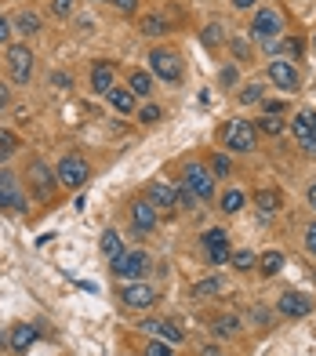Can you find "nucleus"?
Masks as SVG:
<instances>
[{"label":"nucleus","instance_id":"nucleus-1","mask_svg":"<svg viewBox=\"0 0 316 356\" xmlns=\"http://www.w3.org/2000/svg\"><path fill=\"white\" fill-rule=\"evenodd\" d=\"M182 186H185L189 193H193L197 200H208L211 193H215V178H211V171H208V168L193 160V164H185V171H182Z\"/></svg>","mask_w":316,"mask_h":356},{"label":"nucleus","instance_id":"nucleus-2","mask_svg":"<svg viewBox=\"0 0 316 356\" xmlns=\"http://www.w3.org/2000/svg\"><path fill=\"white\" fill-rule=\"evenodd\" d=\"M283 33V22H280V15L273 11V8H262L258 15H255V22H251V37H255L258 44H276V37Z\"/></svg>","mask_w":316,"mask_h":356},{"label":"nucleus","instance_id":"nucleus-3","mask_svg":"<svg viewBox=\"0 0 316 356\" xmlns=\"http://www.w3.org/2000/svg\"><path fill=\"white\" fill-rule=\"evenodd\" d=\"M149 66H153V73L160 80H167V84L182 80V62H178L175 51H167V47H156V51L149 55Z\"/></svg>","mask_w":316,"mask_h":356},{"label":"nucleus","instance_id":"nucleus-4","mask_svg":"<svg viewBox=\"0 0 316 356\" xmlns=\"http://www.w3.org/2000/svg\"><path fill=\"white\" fill-rule=\"evenodd\" d=\"M8 70H11V80H15V84H26L29 73H33V51H29L26 44L8 47Z\"/></svg>","mask_w":316,"mask_h":356},{"label":"nucleus","instance_id":"nucleus-5","mask_svg":"<svg viewBox=\"0 0 316 356\" xmlns=\"http://www.w3.org/2000/svg\"><path fill=\"white\" fill-rule=\"evenodd\" d=\"M146 269H149V254L146 251H131V254H120L117 262H113V273L124 280H142L146 277Z\"/></svg>","mask_w":316,"mask_h":356},{"label":"nucleus","instance_id":"nucleus-6","mask_svg":"<svg viewBox=\"0 0 316 356\" xmlns=\"http://www.w3.org/2000/svg\"><path fill=\"white\" fill-rule=\"evenodd\" d=\"M226 145H229V149H240V153L255 149V124H251V120H229Z\"/></svg>","mask_w":316,"mask_h":356},{"label":"nucleus","instance_id":"nucleus-7","mask_svg":"<svg viewBox=\"0 0 316 356\" xmlns=\"http://www.w3.org/2000/svg\"><path fill=\"white\" fill-rule=\"evenodd\" d=\"M58 182L69 186V189H81L88 182V164L81 156H62L58 160Z\"/></svg>","mask_w":316,"mask_h":356},{"label":"nucleus","instance_id":"nucleus-8","mask_svg":"<svg viewBox=\"0 0 316 356\" xmlns=\"http://www.w3.org/2000/svg\"><path fill=\"white\" fill-rule=\"evenodd\" d=\"M0 207H8V211H26V197L19 189V178L11 171H0Z\"/></svg>","mask_w":316,"mask_h":356},{"label":"nucleus","instance_id":"nucleus-9","mask_svg":"<svg viewBox=\"0 0 316 356\" xmlns=\"http://www.w3.org/2000/svg\"><path fill=\"white\" fill-rule=\"evenodd\" d=\"M120 298H124V305H128V309H149V305L156 302L153 287H146L142 280H135V284L124 287V291H120Z\"/></svg>","mask_w":316,"mask_h":356},{"label":"nucleus","instance_id":"nucleus-10","mask_svg":"<svg viewBox=\"0 0 316 356\" xmlns=\"http://www.w3.org/2000/svg\"><path fill=\"white\" fill-rule=\"evenodd\" d=\"M269 80H273V84L280 88V91H298V73H294V66H291V62H269Z\"/></svg>","mask_w":316,"mask_h":356},{"label":"nucleus","instance_id":"nucleus-11","mask_svg":"<svg viewBox=\"0 0 316 356\" xmlns=\"http://www.w3.org/2000/svg\"><path fill=\"white\" fill-rule=\"evenodd\" d=\"M203 244H208V254H211L215 266H226L229 262V236H226V229H208Z\"/></svg>","mask_w":316,"mask_h":356},{"label":"nucleus","instance_id":"nucleus-12","mask_svg":"<svg viewBox=\"0 0 316 356\" xmlns=\"http://www.w3.org/2000/svg\"><path fill=\"white\" fill-rule=\"evenodd\" d=\"M276 309H280L283 316H309V313H313V298H309V295H298V291H288V295L280 298Z\"/></svg>","mask_w":316,"mask_h":356},{"label":"nucleus","instance_id":"nucleus-13","mask_svg":"<svg viewBox=\"0 0 316 356\" xmlns=\"http://www.w3.org/2000/svg\"><path fill=\"white\" fill-rule=\"evenodd\" d=\"M149 204L171 211V207H178V189H175V186H164V182H153V186H149Z\"/></svg>","mask_w":316,"mask_h":356},{"label":"nucleus","instance_id":"nucleus-14","mask_svg":"<svg viewBox=\"0 0 316 356\" xmlns=\"http://www.w3.org/2000/svg\"><path fill=\"white\" fill-rule=\"evenodd\" d=\"M91 88L99 91V95H109L117 84H113V62H94V70H91Z\"/></svg>","mask_w":316,"mask_h":356},{"label":"nucleus","instance_id":"nucleus-15","mask_svg":"<svg viewBox=\"0 0 316 356\" xmlns=\"http://www.w3.org/2000/svg\"><path fill=\"white\" fill-rule=\"evenodd\" d=\"M142 327H146L149 334H156V338H164V342H171V346L182 342V327H175V323H167V320H146Z\"/></svg>","mask_w":316,"mask_h":356},{"label":"nucleus","instance_id":"nucleus-16","mask_svg":"<svg viewBox=\"0 0 316 356\" xmlns=\"http://www.w3.org/2000/svg\"><path fill=\"white\" fill-rule=\"evenodd\" d=\"M291 131H294V138L302 142V149H306V142L313 138V131H316V113H309V109H302L298 117L291 120Z\"/></svg>","mask_w":316,"mask_h":356},{"label":"nucleus","instance_id":"nucleus-17","mask_svg":"<svg viewBox=\"0 0 316 356\" xmlns=\"http://www.w3.org/2000/svg\"><path fill=\"white\" fill-rule=\"evenodd\" d=\"M131 222L138 225L142 233H149L153 225H156V207H153L149 200H138V204L131 207Z\"/></svg>","mask_w":316,"mask_h":356},{"label":"nucleus","instance_id":"nucleus-18","mask_svg":"<svg viewBox=\"0 0 316 356\" xmlns=\"http://www.w3.org/2000/svg\"><path fill=\"white\" fill-rule=\"evenodd\" d=\"M33 342H37V327H33V323H19V327L11 331V353H26Z\"/></svg>","mask_w":316,"mask_h":356},{"label":"nucleus","instance_id":"nucleus-19","mask_svg":"<svg viewBox=\"0 0 316 356\" xmlns=\"http://www.w3.org/2000/svg\"><path fill=\"white\" fill-rule=\"evenodd\" d=\"M106 99H109V106H113L117 113H131V109H135V95H131V88H128V91H124V88H113V91L106 95Z\"/></svg>","mask_w":316,"mask_h":356},{"label":"nucleus","instance_id":"nucleus-20","mask_svg":"<svg viewBox=\"0 0 316 356\" xmlns=\"http://www.w3.org/2000/svg\"><path fill=\"white\" fill-rule=\"evenodd\" d=\"M255 204L262 207L265 215H273V211H280V193L276 189H258L255 193Z\"/></svg>","mask_w":316,"mask_h":356},{"label":"nucleus","instance_id":"nucleus-21","mask_svg":"<svg viewBox=\"0 0 316 356\" xmlns=\"http://www.w3.org/2000/svg\"><path fill=\"white\" fill-rule=\"evenodd\" d=\"M102 254H106V258H113V262H117V258L124 254L120 233H113V229H109V233H102Z\"/></svg>","mask_w":316,"mask_h":356},{"label":"nucleus","instance_id":"nucleus-22","mask_svg":"<svg viewBox=\"0 0 316 356\" xmlns=\"http://www.w3.org/2000/svg\"><path fill=\"white\" fill-rule=\"evenodd\" d=\"M258 127L265 135H283V131H288V124L280 120V113H265V117L258 120Z\"/></svg>","mask_w":316,"mask_h":356},{"label":"nucleus","instance_id":"nucleus-23","mask_svg":"<svg viewBox=\"0 0 316 356\" xmlns=\"http://www.w3.org/2000/svg\"><path fill=\"white\" fill-rule=\"evenodd\" d=\"M240 207H244V193H240V189H226V193H222V211H226V215H236Z\"/></svg>","mask_w":316,"mask_h":356},{"label":"nucleus","instance_id":"nucleus-24","mask_svg":"<svg viewBox=\"0 0 316 356\" xmlns=\"http://www.w3.org/2000/svg\"><path fill=\"white\" fill-rule=\"evenodd\" d=\"M262 273H265V277H276V273L283 269V254L280 251H269V254H262Z\"/></svg>","mask_w":316,"mask_h":356},{"label":"nucleus","instance_id":"nucleus-25","mask_svg":"<svg viewBox=\"0 0 316 356\" xmlns=\"http://www.w3.org/2000/svg\"><path fill=\"white\" fill-rule=\"evenodd\" d=\"M15 26H19V33H37V29H40V15L37 11H22L19 19H15Z\"/></svg>","mask_w":316,"mask_h":356},{"label":"nucleus","instance_id":"nucleus-26","mask_svg":"<svg viewBox=\"0 0 316 356\" xmlns=\"http://www.w3.org/2000/svg\"><path fill=\"white\" fill-rule=\"evenodd\" d=\"M149 91H153V76L142 73V70H135V73H131V95H149Z\"/></svg>","mask_w":316,"mask_h":356},{"label":"nucleus","instance_id":"nucleus-27","mask_svg":"<svg viewBox=\"0 0 316 356\" xmlns=\"http://www.w3.org/2000/svg\"><path fill=\"white\" fill-rule=\"evenodd\" d=\"M142 33L160 37V33H167V22L160 19V15H146V19H142Z\"/></svg>","mask_w":316,"mask_h":356},{"label":"nucleus","instance_id":"nucleus-28","mask_svg":"<svg viewBox=\"0 0 316 356\" xmlns=\"http://www.w3.org/2000/svg\"><path fill=\"white\" fill-rule=\"evenodd\" d=\"M15 149H19L15 135H11V131H0V164H4V160H11V156H15Z\"/></svg>","mask_w":316,"mask_h":356},{"label":"nucleus","instance_id":"nucleus-29","mask_svg":"<svg viewBox=\"0 0 316 356\" xmlns=\"http://www.w3.org/2000/svg\"><path fill=\"white\" fill-rule=\"evenodd\" d=\"M146 356H171V342H164V338H153V342H146V349H142Z\"/></svg>","mask_w":316,"mask_h":356},{"label":"nucleus","instance_id":"nucleus-30","mask_svg":"<svg viewBox=\"0 0 316 356\" xmlns=\"http://www.w3.org/2000/svg\"><path fill=\"white\" fill-rule=\"evenodd\" d=\"M236 327H240V323H236V316H218L215 320V334H236Z\"/></svg>","mask_w":316,"mask_h":356},{"label":"nucleus","instance_id":"nucleus-31","mask_svg":"<svg viewBox=\"0 0 316 356\" xmlns=\"http://www.w3.org/2000/svg\"><path fill=\"white\" fill-rule=\"evenodd\" d=\"M215 291H222V280H215V277H211V280H200V284L193 287V295H197V298H200V295L208 298V295H215Z\"/></svg>","mask_w":316,"mask_h":356},{"label":"nucleus","instance_id":"nucleus-32","mask_svg":"<svg viewBox=\"0 0 316 356\" xmlns=\"http://www.w3.org/2000/svg\"><path fill=\"white\" fill-rule=\"evenodd\" d=\"M240 102H244V106H255V102H262V84H247V88L240 91Z\"/></svg>","mask_w":316,"mask_h":356},{"label":"nucleus","instance_id":"nucleus-33","mask_svg":"<svg viewBox=\"0 0 316 356\" xmlns=\"http://www.w3.org/2000/svg\"><path fill=\"white\" fill-rule=\"evenodd\" d=\"M269 51H280V55H298V51H302V44H298V40H283V44H269Z\"/></svg>","mask_w":316,"mask_h":356},{"label":"nucleus","instance_id":"nucleus-34","mask_svg":"<svg viewBox=\"0 0 316 356\" xmlns=\"http://www.w3.org/2000/svg\"><path fill=\"white\" fill-rule=\"evenodd\" d=\"M233 266L240 269V273H247V269H255V254H251V251H240V254H233Z\"/></svg>","mask_w":316,"mask_h":356},{"label":"nucleus","instance_id":"nucleus-35","mask_svg":"<svg viewBox=\"0 0 316 356\" xmlns=\"http://www.w3.org/2000/svg\"><path fill=\"white\" fill-rule=\"evenodd\" d=\"M211 168H215L218 178H226V175H229V156H215V164H211Z\"/></svg>","mask_w":316,"mask_h":356},{"label":"nucleus","instance_id":"nucleus-36","mask_svg":"<svg viewBox=\"0 0 316 356\" xmlns=\"http://www.w3.org/2000/svg\"><path fill=\"white\" fill-rule=\"evenodd\" d=\"M178 207H197V197H193V193H189L185 186L178 189Z\"/></svg>","mask_w":316,"mask_h":356},{"label":"nucleus","instance_id":"nucleus-37","mask_svg":"<svg viewBox=\"0 0 316 356\" xmlns=\"http://www.w3.org/2000/svg\"><path fill=\"white\" fill-rule=\"evenodd\" d=\"M142 120L156 124V120H160V106H146V109H142Z\"/></svg>","mask_w":316,"mask_h":356},{"label":"nucleus","instance_id":"nucleus-38","mask_svg":"<svg viewBox=\"0 0 316 356\" xmlns=\"http://www.w3.org/2000/svg\"><path fill=\"white\" fill-rule=\"evenodd\" d=\"M306 248H309V254H316V222L306 229Z\"/></svg>","mask_w":316,"mask_h":356},{"label":"nucleus","instance_id":"nucleus-39","mask_svg":"<svg viewBox=\"0 0 316 356\" xmlns=\"http://www.w3.org/2000/svg\"><path fill=\"white\" fill-rule=\"evenodd\" d=\"M8 40H11V22L0 15V44H8Z\"/></svg>","mask_w":316,"mask_h":356},{"label":"nucleus","instance_id":"nucleus-40","mask_svg":"<svg viewBox=\"0 0 316 356\" xmlns=\"http://www.w3.org/2000/svg\"><path fill=\"white\" fill-rule=\"evenodd\" d=\"M33 175H37V189H40V197H47V182H44V168L37 164V168H33Z\"/></svg>","mask_w":316,"mask_h":356},{"label":"nucleus","instance_id":"nucleus-41","mask_svg":"<svg viewBox=\"0 0 316 356\" xmlns=\"http://www.w3.org/2000/svg\"><path fill=\"white\" fill-rule=\"evenodd\" d=\"M55 15H69V8H73V0H55Z\"/></svg>","mask_w":316,"mask_h":356},{"label":"nucleus","instance_id":"nucleus-42","mask_svg":"<svg viewBox=\"0 0 316 356\" xmlns=\"http://www.w3.org/2000/svg\"><path fill=\"white\" fill-rule=\"evenodd\" d=\"M218 33H222V29H218V26H211V29H208V33H203V40H208V44L215 47V44H218Z\"/></svg>","mask_w":316,"mask_h":356},{"label":"nucleus","instance_id":"nucleus-43","mask_svg":"<svg viewBox=\"0 0 316 356\" xmlns=\"http://www.w3.org/2000/svg\"><path fill=\"white\" fill-rule=\"evenodd\" d=\"M113 4H117L120 11H128V15H131V11H135V4H138V0H113Z\"/></svg>","mask_w":316,"mask_h":356},{"label":"nucleus","instance_id":"nucleus-44","mask_svg":"<svg viewBox=\"0 0 316 356\" xmlns=\"http://www.w3.org/2000/svg\"><path fill=\"white\" fill-rule=\"evenodd\" d=\"M222 84H236V70H233V66L222 70Z\"/></svg>","mask_w":316,"mask_h":356},{"label":"nucleus","instance_id":"nucleus-45","mask_svg":"<svg viewBox=\"0 0 316 356\" xmlns=\"http://www.w3.org/2000/svg\"><path fill=\"white\" fill-rule=\"evenodd\" d=\"M8 99H11V95H8V84H0V109L8 106Z\"/></svg>","mask_w":316,"mask_h":356},{"label":"nucleus","instance_id":"nucleus-46","mask_svg":"<svg viewBox=\"0 0 316 356\" xmlns=\"http://www.w3.org/2000/svg\"><path fill=\"white\" fill-rule=\"evenodd\" d=\"M306 153H313V156H316V131H313V138L306 142Z\"/></svg>","mask_w":316,"mask_h":356},{"label":"nucleus","instance_id":"nucleus-47","mask_svg":"<svg viewBox=\"0 0 316 356\" xmlns=\"http://www.w3.org/2000/svg\"><path fill=\"white\" fill-rule=\"evenodd\" d=\"M233 4H236V8H255L258 0H233Z\"/></svg>","mask_w":316,"mask_h":356},{"label":"nucleus","instance_id":"nucleus-48","mask_svg":"<svg viewBox=\"0 0 316 356\" xmlns=\"http://www.w3.org/2000/svg\"><path fill=\"white\" fill-rule=\"evenodd\" d=\"M203 356H222V349H218V346H208V349H203Z\"/></svg>","mask_w":316,"mask_h":356},{"label":"nucleus","instance_id":"nucleus-49","mask_svg":"<svg viewBox=\"0 0 316 356\" xmlns=\"http://www.w3.org/2000/svg\"><path fill=\"white\" fill-rule=\"evenodd\" d=\"M309 204H313V207H316V186H313V189H309Z\"/></svg>","mask_w":316,"mask_h":356},{"label":"nucleus","instance_id":"nucleus-50","mask_svg":"<svg viewBox=\"0 0 316 356\" xmlns=\"http://www.w3.org/2000/svg\"><path fill=\"white\" fill-rule=\"evenodd\" d=\"M8 342H11V338H4V334H0V349H4V346H8Z\"/></svg>","mask_w":316,"mask_h":356},{"label":"nucleus","instance_id":"nucleus-51","mask_svg":"<svg viewBox=\"0 0 316 356\" xmlns=\"http://www.w3.org/2000/svg\"><path fill=\"white\" fill-rule=\"evenodd\" d=\"M313 44H316V33H313Z\"/></svg>","mask_w":316,"mask_h":356}]
</instances>
